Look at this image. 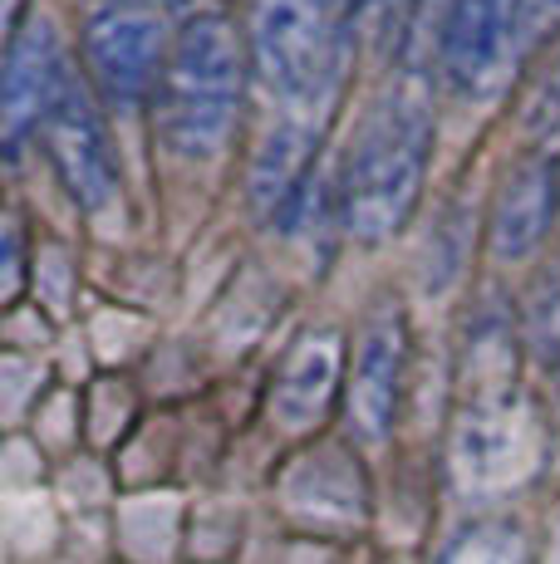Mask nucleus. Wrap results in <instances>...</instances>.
<instances>
[{
    "instance_id": "obj_1",
    "label": "nucleus",
    "mask_w": 560,
    "mask_h": 564,
    "mask_svg": "<svg viewBox=\"0 0 560 564\" xmlns=\"http://www.w3.org/2000/svg\"><path fill=\"white\" fill-rule=\"evenodd\" d=\"M433 113L418 94H389L364 118L344 162V231L354 241H389L423 197Z\"/></svg>"
},
{
    "instance_id": "obj_2",
    "label": "nucleus",
    "mask_w": 560,
    "mask_h": 564,
    "mask_svg": "<svg viewBox=\"0 0 560 564\" xmlns=\"http://www.w3.org/2000/svg\"><path fill=\"white\" fill-rule=\"evenodd\" d=\"M241 35L222 10L177 30L158 84V133L177 158H217L241 108Z\"/></svg>"
},
{
    "instance_id": "obj_3",
    "label": "nucleus",
    "mask_w": 560,
    "mask_h": 564,
    "mask_svg": "<svg viewBox=\"0 0 560 564\" xmlns=\"http://www.w3.org/2000/svg\"><path fill=\"white\" fill-rule=\"evenodd\" d=\"M251 59L290 113L325 108L344 74V25L330 0H256Z\"/></svg>"
},
{
    "instance_id": "obj_4",
    "label": "nucleus",
    "mask_w": 560,
    "mask_h": 564,
    "mask_svg": "<svg viewBox=\"0 0 560 564\" xmlns=\"http://www.w3.org/2000/svg\"><path fill=\"white\" fill-rule=\"evenodd\" d=\"M168 25L143 0H104L84 20V59L99 99L109 108H133L163 84Z\"/></svg>"
},
{
    "instance_id": "obj_5",
    "label": "nucleus",
    "mask_w": 560,
    "mask_h": 564,
    "mask_svg": "<svg viewBox=\"0 0 560 564\" xmlns=\"http://www.w3.org/2000/svg\"><path fill=\"white\" fill-rule=\"evenodd\" d=\"M526 0H443L438 59L462 99H492L511 74Z\"/></svg>"
},
{
    "instance_id": "obj_6",
    "label": "nucleus",
    "mask_w": 560,
    "mask_h": 564,
    "mask_svg": "<svg viewBox=\"0 0 560 564\" xmlns=\"http://www.w3.org/2000/svg\"><path fill=\"white\" fill-rule=\"evenodd\" d=\"M536 466V417L516 398H482L462 412L452 471L467 491H502Z\"/></svg>"
},
{
    "instance_id": "obj_7",
    "label": "nucleus",
    "mask_w": 560,
    "mask_h": 564,
    "mask_svg": "<svg viewBox=\"0 0 560 564\" xmlns=\"http://www.w3.org/2000/svg\"><path fill=\"white\" fill-rule=\"evenodd\" d=\"M403 373H408V324L403 310L384 305L364 319L359 339H354L349 378H344V412H349V427L364 442H384L394 432Z\"/></svg>"
},
{
    "instance_id": "obj_8",
    "label": "nucleus",
    "mask_w": 560,
    "mask_h": 564,
    "mask_svg": "<svg viewBox=\"0 0 560 564\" xmlns=\"http://www.w3.org/2000/svg\"><path fill=\"white\" fill-rule=\"evenodd\" d=\"M45 148H50V162H55L64 192L74 197V206L84 212H104L114 206L118 197V162H114V148H109V133H104V118L94 99L69 84V94L55 104V113L45 118Z\"/></svg>"
},
{
    "instance_id": "obj_9",
    "label": "nucleus",
    "mask_w": 560,
    "mask_h": 564,
    "mask_svg": "<svg viewBox=\"0 0 560 564\" xmlns=\"http://www.w3.org/2000/svg\"><path fill=\"white\" fill-rule=\"evenodd\" d=\"M74 74L69 59H64L60 30L50 20H35L25 25L15 40H10L6 54V143L15 153L25 143L30 128H45V118L55 113V104L69 94Z\"/></svg>"
},
{
    "instance_id": "obj_10",
    "label": "nucleus",
    "mask_w": 560,
    "mask_h": 564,
    "mask_svg": "<svg viewBox=\"0 0 560 564\" xmlns=\"http://www.w3.org/2000/svg\"><path fill=\"white\" fill-rule=\"evenodd\" d=\"M344 373V339L335 329H310L290 344L271 383V417L286 432H310L325 422L340 398Z\"/></svg>"
},
{
    "instance_id": "obj_11",
    "label": "nucleus",
    "mask_w": 560,
    "mask_h": 564,
    "mask_svg": "<svg viewBox=\"0 0 560 564\" xmlns=\"http://www.w3.org/2000/svg\"><path fill=\"white\" fill-rule=\"evenodd\" d=\"M556 216V172L551 162H521V167L506 177L497 216H492V251L502 260L526 256L536 241L546 236Z\"/></svg>"
},
{
    "instance_id": "obj_12",
    "label": "nucleus",
    "mask_w": 560,
    "mask_h": 564,
    "mask_svg": "<svg viewBox=\"0 0 560 564\" xmlns=\"http://www.w3.org/2000/svg\"><path fill=\"white\" fill-rule=\"evenodd\" d=\"M305 162H310V133H300V128H280L271 143H266V153L256 158V177H251L256 202H261L266 216H280L300 197Z\"/></svg>"
},
{
    "instance_id": "obj_13",
    "label": "nucleus",
    "mask_w": 560,
    "mask_h": 564,
    "mask_svg": "<svg viewBox=\"0 0 560 564\" xmlns=\"http://www.w3.org/2000/svg\"><path fill=\"white\" fill-rule=\"evenodd\" d=\"M433 564H531V535L516 520H472L438 550Z\"/></svg>"
},
{
    "instance_id": "obj_14",
    "label": "nucleus",
    "mask_w": 560,
    "mask_h": 564,
    "mask_svg": "<svg viewBox=\"0 0 560 564\" xmlns=\"http://www.w3.org/2000/svg\"><path fill=\"white\" fill-rule=\"evenodd\" d=\"M526 15H531V20H546V15H560V0H526Z\"/></svg>"
},
{
    "instance_id": "obj_15",
    "label": "nucleus",
    "mask_w": 560,
    "mask_h": 564,
    "mask_svg": "<svg viewBox=\"0 0 560 564\" xmlns=\"http://www.w3.org/2000/svg\"><path fill=\"white\" fill-rule=\"evenodd\" d=\"M364 6H369V10H384V6H394V0H364Z\"/></svg>"
}]
</instances>
